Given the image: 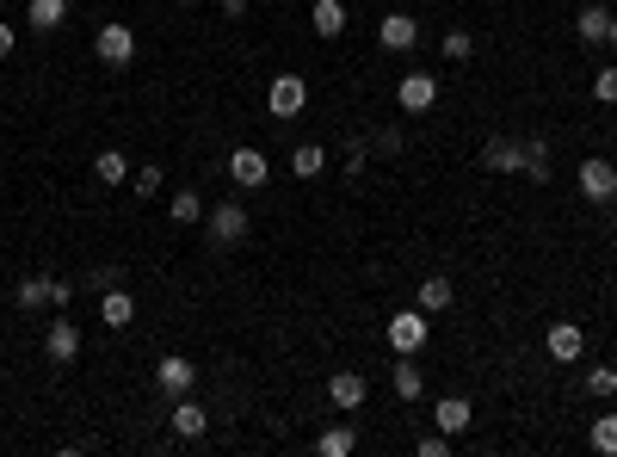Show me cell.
Here are the masks:
<instances>
[{"label":"cell","mask_w":617,"mask_h":457,"mask_svg":"<svg viewBox=\"0 0 617 457\" xmlns=\"http://www.w3.org/2000/svg\"><path fill=\"white\" fill-rule=\"evenodd\" d=\"M365 167H371V149H365V143H352V149H346V161H340V173L358 186V180H365Z\"/></svg>","instance_id":"32"},{"label":"cell","mask_w":617,"mask_h":457,"mask_svg":"<svg viewBox=\"0 0 617 457\" xmlns=\"http://www.w3.org/2000/svg\"><path fill=\"white\" fill-rule=\"evenodd\" d=\"M13 303H19L25 315L50 309V272H25V278H19V291H13Z\"/></svg>","instance_id":"18"},{"label":"cell","mask_w":617,"mask_h":457,"mask_svg":"<svg viewBox=\"0 0 617 457\" xmlns=\"http://www.w3.org/2000/svg\"><path fill=\"white\" fill-rule=\"evenodd\" d=\"M439 50H445V62H469V56H476V38H469V31H463V25H451Z\"/></svg>","instance_id":"29"},{"label":"cell","mask_w":617,"mask_h":457,"mask_svg":"<svg viewBox=\"0 0 617 457\" xmlns=\"http://www.w3.org/2000/svg\"><path fill=\"white\" fill-rule=\"evenodd\" d=\"M482 167L488 173H525V143H513V136H488Z\"/></svg>","instance_id":"13"},{"label":"cell","mask_w":617,"mask_h":457,"mask_svg":"<svg viewBox=\"0 0 617 457\" xmlns=\"http://www.w3.org/2000/svg\"><path fill=\"white\" fill-rule=\"evenodd\" d=\"M389 346H395V353H420V346H426V334H432V322H426V309L414 303V309H402V315H389Z\"/></svg>","instance_id":"4"},{"label":"cell","mask_w":617,"mask_h":457,"mask_svg":"<svg viewBox=\"0 0 617 457\" xmlns=\"http://www.w3.org/2000/svg\"><path fill=\"white\" fill-rule=\"evenodd\" d=\"M93 56H99L105 68H130V62H136V31H130L124 19H105V25L93 31Z\"/></svg>","instance_id":"2"},{"label":"cell","mask_w":617,"mask_h":457,"mask_svg":"<svg viewBox=\"0 0 617 457\" xmlns=\"http://www.w3.org/2000/svg\"><path fill=\"white\" fill-rule=\"evenodd\" d=\"M543 346H550L556 365H574L580 353H587V334H580L574 322H550V334H543Z\"/></svg>","instance_id":"12"},{"label":"cell","mask_w":617,"mask_h":457,"mask_svg":"<svg viewBox=\"0 0 617 457\" xmlns=\"http://www.w3.org/2000/svg\"><path fill=\"white\" fill-rule=\"evenodd\" d=\"M587 390H593L599 402H611V396H617V371H611V365H593V371H587Z\"/></svg>","instance_id":"31"},{"label":"cell","mask_w":617,"mask_h":457,"mask_svg":"<svg viewBox=\"0 0 617 457\" xmlns=\"http://www.w3.org/2000/svg\"><path fill=\"white\" fill-rule=\"evenodd\" d=\"M161 173H167L161 161H155V167H136V173H130V186H136V198H161Z\"/></svg>","instance_id":"30"},{"label":"cell","mask_w":617,"mask_h":457,"mask_svg":"<svg viewBox=\"0 0 617 457\" xmlns=\"http://www.w3.org/2000/svg\"><path fill=\"white\" fill-rule=\"evenodd\" d=\"M303 105H309V81H303V75H278V81L266 87V112H272V118H297Z\"/></svg>","instance_id":"6"},{"label":"cell","mask_w":617,"mask_h":457,"mask_svg":"<svg viewBox=\"0 0 617 457\" xmlns=\"http://www.w3.org/2000/svg\"><path fill=\"white\" fill-rule=\"evenodd\" d=\"M204 223H210V241H216V248H241L247 229H253V217H247V204H241V198L210 204V210H204Z\"/></svg>","instance_id":"1"},{"label":"cell","mask_w":617,"mask_h":457,"mask_svg":"<svg viewBox=\"0 0 617 457\" xmlns=\"http://www.w3.org/2000/svg\"><path fill=\"white\" fill-rule=\"evenodd\" d=\"M68 297H75V278H50V309H68Z\"/></svg>","instance_id":"37"},{"label":"cell","mask_w":617,"mask_h":457,"mask_svg":"<svg viewBox=\"0 0 617 457\" xmlns=\"http://www.w3.org/2000/svg\"><path fill=\"white\" fill-rule=\"evenodd\" d=\"M451 445H457V439H451V433H426V439H420V445H414V451H420V457H445V451H451Z\"/></svg>","instance_id":"36"},{"label":"cell","mask_w":617,"mask_h":457,"mask_svg":"<svg viewBox=\"0 0 617 457\" xmlns=\"http://www.w3.org/2000/svg\"><path fill=\"white\" fill-rule=\"evenodd\" d=\"M605 44H611V50H617V13H611V31H605Z\"/></svg>","instance_id":"40"},{"label":"cell","mask_w":617,"mask_h":457,"mask_svg":"<svg viewBox=\"0 0 617 457\" xmlns=\"http://www.w3.org/2000/svg\"><path fill=\"white\" fill-rule=\"evenodd\" d=\"M550 143H543V136H525V180L531 186H550Z\"/></svg>","instance_id":"22"},{"label":"cell","mask_w":617,"mask_h":457,"mask_svg":"<svg viewBox=\"0 0 617 457\" xmlns=\"http://www.w3.org/2000/svg\"><path fill=\"white\" fill-rule=\"evenodd\" d=\"M247 7H253V0H216V13H223V19H247Z\"/></svg>","instance_id":"38"},{"label":"cell","mask_w":617,"mask_h":457,"mask_svg":"<svg viewBox=\"0 0 617 457\" xmlns=\"http://www.w3.org/2000/svg\"><path fill=\"white\" fill-rule=\"evenodd\" d=\"M315 451H321V457H352V451H358V433H352V427H328V433L315 439Z\"/></svg>","instance_id":"27"},{"label":"cell","mask_w":617,"mask_h":457,"mask_svg":"<svg viewBox=\"0 0 617 457\" xmlns=\"http://www.w3.org/2000/svg\"><path fill=\"white\" fill-rule=\"evenodd\" d=\"M99 322H105V328H130V322H136V297H130L124 285L99 291Z\"/></svg>","instance_id":"15"},{"label":"cell","mask_w":617,"mask_h":457,"mask_svg":"<svg viewBox=\"0 0 617 457\" xmlns=\"http://www.w3.org/2000/svg\"><path fill=\"white\" fill-rule=\"evenodd\" d=\"M167 217L179 223V229H192V223H204V198L186 186V192H173V204H167Z\"/></svg>","instance_id":"25"},{"label":"cell","mask_w":617,"mask_h":457,"mask_svg":"<svg viewBox=\"0 0 617 457\" xmlns=\"http://www.w3.org/2000/svg\"><path fill=\"white\" fill-rule=\"evenodd\" d=\"M44 359H50V365H75V359H81V328L68 322V315H56V322H50V334H44Z\"/></svg>","instance_id":"7"},{"label":"cell","mask_w":617,"mask_h":457,"mask_svg":"<svg viewBox=\"0 0 617 457\" xmlns=\"http://www.w3.org/2000/svg\"><path fill=\"white\" fill-rule=\"evenodd\" d=\"M451 303H457L451 278H426V285H420V309H426V315H439V309H451Z\"/></svg>","instance_id":"26"},{"label":"cell","mask_w":617,"mask_h":457,"mask_svg":"<svg viewBox=\"0 0 617 457\" xmlns=\"http://www.w3.org/2000/svg\"><path fill=\"white\" fill-rule=\"evenodd\" d=\"M155 383H161V396H192V390H198V365L179 359V353H167V359L155 365Z\"/></svg>","instance_id":"9"},{"label":"cell","mask_w":617,"mask_h":457,"mask_svg":"<svg viewBox=\"0 0 617 457\" xmlns=\"http://www.w3.org/2000/svg\"><path fill=\"white\" fill-rule=\"evenodd\" d=\"M130 173H136V167L124 161V149H99V155H93V180H99V186H124Z\"/></svg>","instance_id":"20"},{"label":"cell","mask_w":617,"mask_h":457,"mask_svg":"<svg viewBox=\"0 0 617 457\" xmlns=\"http://www.w3.org/2000/svg\"><path fill=\"white\" fill-rule=\"evenodd\" d=\"M593 99H599V105H617V68H599V75H593Z\"/></svg>","instance_id":"33"},{"label":"cell","mask_w":617,"mask_h":457,"mask_svg":"<svg viewBox=\"0 0 617 457\" xmlns=\"http://www.w3.org/2000/svg\"><path fill=\"white\" fill-rule=\"evenodd\" d=\"M25 19H31V31H56V25H68V0H31Z\"/></svg>","instance_id":"24"},{"label":"cell","mask_w":617,"mask_h":457,"mask_svg":"<svg viewBox=\"0 0 617 457\" xmlns=\"http://www.w3.org/2000/svg\"><path fill=\"white\" fill-rule=\"evenodd\" d=\"M377 44H383V50H414V44H420V19L383 13V19H377Z\"/></svg>","instance_id":"11"},{"label":"cell","mask_w":617,"mask_h":457,"mask_svg":"<svg viewBox=\"0 0 617 457\" xmlns=\"http://www.w3.org/2000/svg\"><path fill=\"white\" fill-rule=\"evenodd\" d=\"M395 105H402L408 118H420V112H432L439 105V81L426 75V68H408L402 81H395Z\"/></svg>","instance_id":"3"},{"label":"cell","mask_w":617,"mask_h":457,"mask_svg":"<svg viewBox=\"0 0 617 457\" xmlns=\"http://www.w3.org/2000/svg\"><path fill=\"white\" fill-rule=\"evenodd\" d=\"M580 198H593V204H611L617 198V161H605V155H593V161H580Z\"/></svg>","instance_id":"5"},{"label":"cell","mask_w":617,"mask_h":457,"mask_svg":"<svg viewBox=\"0 0 617 457\" xmlns=\"http://www.w3.org/2000/svg\"><path fill=\"white\" fill-rule=\"evenodd\" d=\"M87 285H93V291H112V285H124V266H93V272H87Z\"/></svg>","instance_id":"34"},{"label":"cell","mask_w":617,"mask_h":457,"mask_svg":"<svg viewBox=\"0 0 617 457\" xmlns=\"http://www.w3.org/2000/svg\"><path fill=\"white\" fill-rule=\"evenodd\" d=\"M365 396H371V383H365V371H334V377H328V402H334L340 414H352V408H365Z\"/></svg>","instance_id":"10"},{"label":"cell","mask_w":617,"mask_h":457,"mask_svg":"<svg viewBox=\"0 0 617 457\" xmlns=\"http://www.w3.org/2000/svg\"><path fill=\"white\" fill-rule=\"evenodd\" d=\"M229 180H235L241 192H260V186L272 180V161H266L260 149H235V155H229Z\"/></svg>","instance_id":"8"},{"label":"cell","mask_w":617,"mask_h":457,"mask_svg":"<svg viewBox=\"0 0 617 457\" xmlns=\"http://www.w3.org/2000/svg\"><path fill=\"white\" fill-rule=\"evenodd\" d=\"M587 445H593V451H605V457H617V414H599V420H593Z\"/></svg>","instance_id":"28"},{"label":"cell","mask_w":617,"mask_h":457,"mask_svg":"<svg viewBox=\"0 0 617 457\" xmlns=\"http://www.w3.org/2000/svg\"><path fill=\"white\" fill-rule=\"evenodd\" d=\"M290 173H297L303 186L321 180V173H328V149H321V143H297V149H290Z\"/></svg>","instance_id":"19"},{"label":"cell","mask_w":617,"mask_h":457,"mask_svg":"<svg viewBox=\"0 0 617 457\" xmlns=\"http://www.w3.org/2000/svg\"><path fill=\"white\" fill-rule=\"evenodd\" d=\"M605 31H611V13H605V7H580V13H574V38H580V44H605Z\"/></svg>","instance_id":"23"},{"label":"cell","mask_w":617,"mask_h":457,"mask_svg":"<svg viewBox=\"0 0 617 457\" xmlns=\"http://www.w3.org/2000/svg\"><path fill=\"white\" fill-rule=\"evenodd\" d=\"M371 149H377V155H402V130H395V124H383V130L371 136Z\"/></svg>","instance_id":"35"},{"label":"cell","mask_w":617,"mask_h":457,"mask_svg":"<svg viewBox=\"0 0 617 457\" xmlns=\"http://www.w3.org/2000/svg\"><path fill=\"white\" fill-rule=\"evenodd\" d=\"M179 7H198V0H179Z\"/></svg>","instance_id":"41"},{"label":"cell","mask_w":617,"mask_h":457,"mask_svg":"<svg viewBox=\"0 0 617 457\" xmlns=\"http://www.w3.org/2000/svg\"><path fill=\"white\" fill-rule=\"evenodd\" d=\"M7 56H13V25L0 19V62H7Z\"/></svg>","instance_id":"39"},{"label":"cell","mask_w":617,"mask_h":457,"mask_svg":"<svg viewBox=\"0 0 617 457\" xmlns=\"http://www.w3.org/2000/svg\"><path fill=\"white\" fill-rule=\"evenodd\" d=\"M309 25H315V38H340V31H346V7H340V0H315Z\"/></svg>","instance_id":"21"},{"label":"cell","mask_w":617,"mask_h":457,"mask_svg":"<svg viewBox=\"0 0 617 457\" xmlns=\"http://www.w3.org/2000/svg\"><path fill=\"white\" fill-rule=\"evenodd\" d=\"M389 383H395V396H402L408 408L426 396V377H420V365H414V353H395V371H389Z\"/></svg>","instance_id":"16"},{"label":"cell","mask_w":617,"mask_h":457,"mask_svg":"<svg viewBox=\"0 0 617 457\" xmlns=\"http://www.w3.org/2000/svg\"><path fill=\"white\" fill-rule=\"evenodd\" d=\"M432 420H439V433L463 439V433H469V420H476V408H469L463 396H445V402H432Z\"/></svg>","instance_id":"17"},{"label":"cell","mask_w":617,"mask_h":457,"mask_svg":"<svg viewBox=\"0 0 617 457\" xmlns=\"http://www.w3.org/2000/svg\"><path fill=\"white\" fill-rule=\"evenodd\" d=\"M173 433L179 439H204L210 433V408L192 402V396H173Z\"/></svg>","instance_id":"14"}]
</instances>
